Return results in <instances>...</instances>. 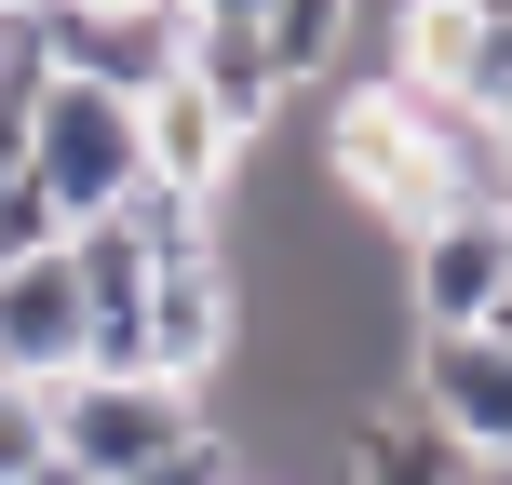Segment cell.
I'll list each match as a JSON object with an SVG mask.
<instances>
[{
    "label": "cell",
    "instance_id": "1",
    "mask_svg": "<svg viewBox=\"0 0 512 485\" xmlns=\"http://www.w3.org/2000/svg\"><path fill=\"white\" fill-rule=\"evenodd\" d=\"M27 176L54 189V216H108L135 176H149V149H135V95H108V81H41L27 95Z\"/></svg>",
    "mask_w": 512,
    "mask_h": 485
},
{
    "label": "cell",
    "instance_id": "2",
    "mask_svg": "<svg viewBox=\"0 0 512 485\" xmlns=\"http://www.w3.org/2000/svg\"><path fill=\"white\" fill-rule=\"evenodd\" d=\"M41 405H54V459L95 485H135L149 459H176L203 432V391H176V378H54Z\"/></svg>",
    "mask_w": 512,
    "mask_h": 485
},
{
    "label": "cell",
    "instance_id": "3",
    "mask_svg": "<svg viewBox=\"0 0 512 485\" xmlns=\"http://www.w3.org/2000/svg\"><path fill=\"white\" fill-rule=\"evenodd\" d=\"M41 54H54V81L162 95V81L189 68V0H122V14H95V0H41Z\"/></svg>",
    "mask_w": 512,
    "mask_h": 485
},
{
    "label": "cell",
    "instance_id": "4",
    "mask_svg": "<svg viewBox=\"0 0 512 485\" xmlns=\"http://www.w3.org/2000/svg\"><path fill=\"white\" fill-rule=\"evenodd\" d=\"M230 351H243V256H230V243L162 256V270H149V378L203 391Z\"/></svg>",
    "mask_w": 512,
    "mask_h": 485
},
{
    "label": "cell",
    "instance_id": "5",
    "mask_svg": "<svg viewBox=\"0 0 512 485\" xmlns=\"http://www.w3.org/2000/svg\"><path fill=\"white\" fill-rule=\"evenodd\" d=\"M499 283H512V216L445 203L432 230L405 243V310H418V337H472V324L499 310Z\"/></svg>",
    "mask_w": 512,
    "mask_h": 485
},
{
    "label": "cell",
    "instance_id": "6",
    "mask_svg": "<svg viewBox=\"0 0 512 485\" xmlns=\"http://www.w3.org/2000/svg\"><path fill=\"white\" fill-rule=\"evenodd\" d=\"M405 405L432 432H459L472 459H512V351L499 337H418L405 351Z\"/></svg>",
    "mask_w": 512,
    "mask_h": 485
},
{
    "label": "cell",
    "instance_id": "7",
    "mask_svg": "<svg viewBox=\"0 0 512 485\" xmlns=\"http://www.w3.org/2000/svg\"><path fill=\"white\" fill-rule=\"evenodd\" d=\"M0 378H27V391L81 378V283H68V256H14L0 270Z\"/></svg>",
    "mask_w": 512,
    "mask_h": 485
},
{
    "label": "cell",
    "instance_id": "8",
    "mask_svg": "<svg viewBox=\"0 0 512 485\" xmlns=\"http://www.w3.org/2000/svg\"><path fill=\"white\" fill-rule=\"evenodd\" d=\"M135 149H149V176H162V189H189V203H230V189H243V162H256L243 135L216 122L203 95H189V81L135 95Z\"/></svg>",
    "mask_w": 512,
    "mask_h": 485
},
{
    "label": "cell",
    "instance_id": "9",
    "mask_svg": "<svg viewBox=\"0 0 512 485\" xmlns=\"http://www.w3.org/2000/svg\"><path fill=\"white\" fill-rule=\"evenodd\" d=\"M189 95L216 108V122L243 135V149H270L283 135V68H270V41H256V27H230V14H189Z\"/></svg>",
    "mask_w": 512,
    "mask_h": 485
},
{
    "label": "cell",
    "instance_id": "10",
    "mask_svg": "<svg viewBox=\"0 0 512 485\" xmlns=\"http://www.w3.org/2000/svg\"><path fill=\"white\" fill-rule=\"evenodd\" d=\"M459 459H472V445H459V432H432L418 405H364V418H351V445H337V472H351V485H445Z\"/></svg>",
    "mask_w": 512,
    "mask_h": 485
},
{
    "label": "cell",
    "instance_id": "11",
    "mask_svg": "<svg viewBox=\"0 0 512 485\" xmlns=\"http://www.w3.org/2000/svg\"><path fill=\"white\" fill-rule=\"evenodd\" d=\"M135 485H270V472H256L243 445H230V432H216V418H203V432H189L176 459H149V472H135Z\"/></svg>",
    "mask_w": 512,
    "mask_h": 485
},
{
    "label": "cell",
    "instance_id": "12",
    "mask_svg": "<svg viewBox=\"0 0 512 485\" xmlns=\"http://www.w3.org/2000/svg\"><path fill=\"white\" fill-rule=\"evenodd\" d=\"M41 459H54V405H41L27 378H0V485H27Z\"/></svg>",
    "mask_w": 512,
    "mask_h": 485
},
{
    "label": "cell",
    "instance_id": "13",
    "mask_svg": "<svg viewBox=\"0 0 512 485\" xmlns=\"http://www.w3.org/2000/svg\"><path fill=\"white\" fill-rule=\"evenodd\" d=\"M54 243H68L54 189H41V176H14V189H0V270H14V256H54Z\"/></svg>",
    "mask_w": 512,
    "mask_h": 485
},
{
    "label": "cell",
    "instance_id": "14",
    "mask_svg": "<svg viewBox=\"0 0 512 485\" xmlns=\"http://www.w3.org/2000/svg\"><path fill=\"white\" fill-rule=\"evenodd\" d=\"M14 176H27V108L0 95V189H14Z\"/></svg>",
    "mask_w": 512,
    "mask_h": 485
},
{
    "label": "cell",
    "instance_id": "15",
    "mask_svg": "<svg viewBox=\"0 0 512 485\" xmlns=\"http://www.w3.org/2000/svg\"><path fill=\"white\" fill-rule=\"evenodd\" d=\"M445 485H512V459H459V472H445Z\"/></svg>",
    "mask_w": 512,
    "mask_h": 485
},
{
    "label": "cell",
    "instance_id": "16",
    "mask_svg": "<svg viewBox=\"0 0 512 485\" xmlns=\"http://www.w3.org/2000/svg\"><path fill=\"white\" fill-rule=\"evenodd\" d=\"M189 14H230V27H256V14H270V0H189Z\"/></svg>",
    "mask_w": 512,
    "mask_h": 485
},
{
    "label": "cell",
    "instance_id": "17",
    "mask_svg": "<svg viewBox=\"0 0 512 485\" xmlns=\"http://www.w3.org/2000/svg\"><path fill=\"white\" fill-rule=\"evenodd\" d=\"M27 485H95V472H68V459H41V472H27Z\"/></svg>",
    "mask_w": 512,
    "mask_h": 485
},
{
    "label": "cell",
    "instance_id": "18",
    "mask_svg": "<svg viewBox=\"0 0 512 485\" xmlns=\"http://www.w3.org/2000/svg\"><path fill=\"white\" fill-rule=\"evenodd\" d=\"M459 14H486V27H512V0H459Z\"/></svg>",
    "mask_w": 512,
    "mask_h": 485
},
{
    "label": "cell",
    "instance_id": "19",
    "mask_svg": "<svg viewBox=\"0 0 512 485\" xmlns=\"http://www.w3.org/2000/svg\"><path fill=\"white\" fill-rule=\"evenodd\" d=\"M0 14H41V0H0Z\"/></svg>",
    "mask_w": 512,
    "mask_h": 485
}]
</instances>
